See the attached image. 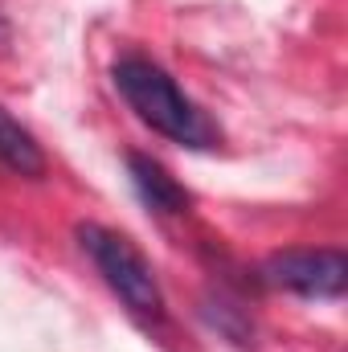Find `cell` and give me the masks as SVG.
I'll return each mask as SVG.
<instances>
[{
    "instance_id": "cell-3",
    "label": "cell",
    "mask_w": 348,
    "mask_h": 352,
    "mask_svg": "<svg viewBox=\"0 0 348 352\" xmlns=\"http://www.w3.org/2000/svg\"><path fill=\"white\" fill-rule=\"evenodd\" d=\"M259 278L299 299H340L348 287V258L345 250H283L259 266Z\"/></svg>"
},
{
    "instance_id": "cell-2",
    "label": "cell",
    "mask_w": 348,
    "mask_h": 352,
    "mask_svg": "<svg viewBox=\"0 0 348 352\" xmlns=\"http://www.w3.org/2000/svg\"><path fill=\"white\" fill-rule=\"evenodd\" d=\"M78 242L87 250L94 270L102 274V283L119 295V303L127 307V316H135L144 328H160L164 324V291L156 283L152 263L140 254V246L107 226H78Z\"/></svg>"
},
{
    "instance_id": "cell-5",
    "label": "cell",
    "mask_w": 348,
    "mask_h": 352,
    "mask_svg": "<svg viewBox=\"0 0 348 352\" xmlns=\"http://www.w3.org/2000/svg\"><path fill=\"white\" fill-rule=\"evenodd\" d=\"M0 168L17 176H41L45 173V152L33 140L29 127H21L4 107H0Z\"/></svg>"
},
{
    "instance_id": "cell-1",
    "label": "cell",
    "mask_w": 348,
    "mask_h": 352,
    "mask_svg": "<svg viewBox=\"0 0 348 352\" xmlns=\"http://www.w3.org/2000/svg\"><path fill=\"white\" fill-rule=\"evenodd\" d=\"M111 82L123 94V102L135 111V119L144 127H152L156 135L173 140L180 148H193V152H205V148L221 144V127L176 87V78L164 66H156L152 58L123 54L111 66Z\"/></svg>"
},
{
    "instance_id": "cell-4",
    "label": "cell",
    "mask_w": 348,
    "mask_h": 352,
    "mask_svg": "<svg viewBox=\"0 0 348 352\" xmlns=\"http://www.w3.org/2000/svg\"><path fill=\"white\" fill-rule=\"evenodd\" d=\"M127 173H131V184H135V192H140V201H144L148 209H156V213H164V217L188 213V205H193L188 188H184L180 180H173L160 160H152V156H144V152H131V156H127Z\"/></svg>"
}]
</instances>
